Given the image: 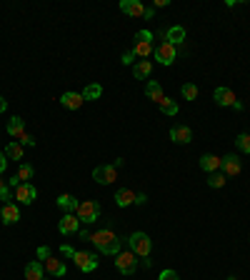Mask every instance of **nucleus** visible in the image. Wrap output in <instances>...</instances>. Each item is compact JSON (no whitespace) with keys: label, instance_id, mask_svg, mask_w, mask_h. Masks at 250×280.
I'll return each instance as SVG.
<instances>
[{"label":"nucleus","instance_id":"2f4dec72","mask_svg":"<svg viewBox=\"0 0 250 280\" xmlns=\"http://www.w3.org/2000/svg\"><path fill=\"white\" fill-rule=\"evenodd\" d=\"M160 110H163V113H165V115H178V103H175V100H170V98H168V100H165V103H163V105H160Z\"/></svg>","mask_w":250,"mask_h":280},{"label":"nucleus","instance_id":"c9c22d12","mask_svg":"<svg viewBox=\"0 0 250 280\" xmlns=\"http://www.w3.org/2000/svg\"><path fill=\"white\" fill-rule=\"evenodd\" d=\"M158 280H180V278H178L175 270H163V273L158 275Z\"/></svg>","mask_w":250,"mask_h":280},{"label":"nucleus","instance_id":"393cba45","mask_svg":"<svg viewBox=\"0 0 250 280\" xmlns=\"http://www.w3.org/2000/svg\"><path fill=\"white\" fill-rule=\"evenodd\" d=\"M100 95H103L100 83H90V85H85V90H83V100H98Z\"/></svg>","mask_w":250,"mask_h":280},{"label":"nucleus","instance_id":"4c0bfd02","mask_svg":"<svg viewBox=\"0 0 250 280\" xmlns=\"http://www.w3.org/2000/svg\"><path fill=\"white\" fill-rule=\"evenodd\" d=\"M60 253H63V258H75V253H78V250H75V248H70V245H63V248H60Z\"/></svg>","mask_w":250,"mask_h":280},{"label":"nucleus","instance_id":"aec40b11","mask_svg":"<svg viewBox=\"0 0 250 280\" xmlns=\"http://www.w3.org/2000/svg\"><path fill=\"white\" fill-rule=\"evenodd\" d=\"M145 93H148V98L153 100V103H158V105H163L165 100V93H163V88H160V83H155V80H150V83L145 85Z\"/></svg>","mask_w":250,"mask_h":280},{"label":"nucleus","instance_id":"7ed1b4c3","mask_svg":"<svg viewBox=\"0 0 250 280\" xmlns=\"http://www.w3.org/2000/svg\"><path fill=\"white\" fill-rule=\"evenodd\" d=\"M128 245H130V250H133L138 258H148L150 250H153V240H150L145 233H133V235L128 238Z\"/></svg>","mask_w":250,"mask_h":280},{"label":"nucleus","instance_id":"58836bf2","mask_svg":"<svg viewBox=\"0 0 250 280\" xmlns=\"http://www.w3.org/2000/svg\"><path fill=\"white\" fill-rule=\"evenodd\" d=\"M145 203H148V195L145 193H138L135 195V205H145Z\"/></svg>","mask_w":250,"mask_h":280},{"label":"nucleus","instance_id":"473e14b6","mask_svg":"<svg viewBox=\"0 0 250 280\" xmlns=\"http://www.w3.org/2000/svg\"><path fill=\"white\" fill-rule=\"evenodd\" d=\"M153 40V33L150 30H138L135 33V43H150Z\"/></svg>","mask_w":250,"mask_h":280},{"label":"nucleus","instance_id":"79ce46f5","mask_svg":"<svg viewBox=\"0 0 250 280\" xmlns=\"http://www.w3.org/2000/svg\"><path fill=\"white\" fill-rule=\"evenodd\" d=\"M170 0H155V8H168Z\"/></svg>","mask_w":250,"mask_h":280},{"label":"nucleus","instance_id":"39448f33","mask_svg":"<svg viewBox=\"0 0 250 280\" xmlns=\"http://www.w3.org/2000/svg\"><path fill=\"white\" fill-rule=\"evenodd\" d=\"M8 135H13L20 145L25 143V145H35V138L33 135H28L25 133V123H23V118H10V123H8Z\"/></svg>","mask_w":250,"mask_h":280},{"label":"nucleus","instance_id":"6ab92c4d","mask_svg":"<svg viewBox=\"0 0 250 280\" xmlns=\"http://www.w3.org/2000/svg\"><path fill=\"white\" fill-rule=\"evenodd\" d=\"M115 203H118L120 208L135 205V193H133L130 188H120V190H115Z\"/></svg>","mask_w":250,"mask_h":280},{"label":"nucleus","instance_id":"2eb2a0df","mask_svg":"<svg viewBox=\"0 0 250 280\" xmlns=\"http://www.w3.org/2000/svg\"><path fill=\"white\" fill-rule=\"evenodd\" d=\"M165 43H170V45L185 43V28L183 25H170L168 30H165Z\"/></svg>","mask_w":250,"mask_h":280},{"label":"nucleus","instance_id":"bb28decb","mask_svg":"<svg viewBox=\"0 0 250 280\" xmlns=\"http://www.w3.org/2000/svg\"><path fill=\"white\" fill-rule=\"evenodd\" d=\"M153 43H135V48H133V53H135V58H140V60H148V55H153Z\"/></svg>","mask_w":250,"mask_h":280},{"label":"nucleus","instance_id":"dca6fc26","mask_svg":"<svg viewBox=\"0 0 250 280\" xmlns=\"http://www.w3.org/2000/svg\"><path fill=\"white\" fill-rule=\"evenodd\" d=\"M0 218H3L5 225H15V223L20 220V208H18L15 203H5L3 210H0Z\"/></svg>","mask_w":250,"mask_h":280},{"label":"nucleus","instance_id":"f704fd0d","mask_svg":"<svg viewBox=\"0 0 250 280\" xmlns=\"http://www.w3.org/2000/svg\"><path fill=\"white\" fill-rule=\"evenodd\" d=\"M138 60H135V53L133 50H125L123 53V65H135Z\"/></svg>","mask_w":250,"mask_h":280},{"label":"nucleus","instance_id":"cd10ccee","mask_svg":"<svg viewBox=\"0 0 250 280\" xmlns=\"http://www.w3.org/2000/svg\"><path fill=\"white\" fill-rule=\"evenodd\" d=\"M180 93H183L185 100H198V85H195V83H185V85L180 88Z\"/></svg>","mask_w":250,"mask_h":280},{"label":"nucleus","instance_id":"20e7f679","mask_svg":"<svg viewBox=\"0 0 250 280\" xmlns=\"http://www.w3.org/2000/svg\"><path fill=\"white\" fill-rule=\"evenodd\" d=\"M115 268L123 273V275H133L135 268H138V255L133 250H120L115 255Z\"/></svg>","mask_w":250,"mask_h":280},{"label":"nucleus","instance_id":"4be33fe9","mask_svg":"<svg viewBox=\"0 0 250 280\" xmlns=\"http://www.w3.org/2000/svg\"><path fill=\"white\" fill-rule=\"evenodd\" d=\"M150 73H153V63H150V60H138V63L133 65V78H138V80L150 78Z\"/></svg>","mask_w":250,"mask_h":280},{"label":"nucleus","instance_id":"49530a36","mask_svg":"<svg viewBox=\"0 0 250 280\" xmlns=\"http://www.w3.org/2000/svg\"><path fill=\"white\" fill-rule=\"evenodd\" d=\"M230 280H235V278H230Z\"/></svg>","mask_w":250,"mask_h":280},{"label":"nucleus","instance_id":"c03bdc74","mask_svg":"<svg viewBox=\"0 0 250 280\" xmlns=\"http://www.w3.org/2000/svg\"><path fill=\"white\" fill-rule=\"evenodd\" d=\"M78 235H80V240H88V238H90L88 230H78Z\"/></svg>","mask_w":250,"mask_h":280},{"label":"nucleus","instance_id":"9d476101","mask_svg":"<svg viewBox=\"0 0 250 280\" xmlns=\"http://www.w3.org/2000/svg\"><path fill=\"white\" fill-rule=\"evenodd\" d=\"M35 195H38V190L30 185V183H20L18 188H15V200L20 205H30L33 200H35Z\"/></svg>","mask_w":250,"mask_h":280},{"label":"nucleus","instance_id":"1a4fd4ad","mask_svg":"<svg viewBox=\"0 0 250 280\" xmlns=\"http://www.w3.org/2000/svg\"><path fill=\"white\" fill-rule=\"evenodd\" d=\"M93 180L100 183V185H110V183L118 180V168L115 165H98L93 170Z\"/></svg>","mask_w":250,"mask_h":280},{"label":"nucleus","instance_id":"b1692460","mask_svg":"<svg viewBox=\"0 0 250 280\" xmlns=\"http://www.w3.org/2000/svg\"><path fill=\"white\" fill-rule=\"evenodd\" d=\"M78 203H80V200L73 198V195H60V198H58V208L65 210V213H75V210H78Z\"/></svg>","mask_w":250,"mask_h":280},{"label":"nucleus","instance_id":"4468645a","mask_svg":"<svg viewBox=\"0 0 250 280\" xmlns=\"http://www.w3.org/2000/svg\"><path fill=\"white\" fill-rule=\"evenodd\" d=\"M213 98H215V103H218L220 108H233V105H235V93H233L230 88H215Z\"/></svg>","mask_w":250,"mask_h":280},{"label":"nucleus","instance_id":"ea45409f","mask_svg":"<svg viewBox=\"0 0 250 280\" xmlns=\"http://www.w3.org/2000/svg\"><path fill=\"white\" fill-rule=\"evenodd\" d=\"M5 168H8V158L5 153H0V173H5Z\"/></svg>","mask_w":250,"mask_h":280},{"label":"nucleus","instance_id":"f257e3e1","mask_svg":"<svg viewBox=\"0 0 250 280\" xmlns=\"http://www.w3.org/2000/svg\"><path fill=\"white\" fill-rule=\"evenodd\" d=\"M90 240L95 243L98 253H103V255H118L123 250V238L115 235L113 230H98L90 235Z\"/></svg>","mask_w":250,"mask_h":280},{"label":"nucleus","instance_id":"37998d69","mask_svg":"<svg viewBox=\"0 0 250 280\" xmlns=\"http://www.w3.org/2000/svg\"><path fill=\"white\" fill-rule=\"evenodd\" d=\"M5 110H8V100L0 95V113H5Z\"/></svg>","mask_w":250,"mask_h":280},{"label":"nucleus","instance_id":"6e6552de","mask_svg":"<svg viewBox=\"0 0 250 280\" xmlns=\"http://www.w3.org/2000/svg\"><path fill=\"white\" fill-rule=\"evenodd\" d=\"M75 265L83 270V273H93L98 268V253H85V250H78L75 253Z\"/></svg>","mask_w":250,"mask_h":280},{"label":"nucleus","instance_id":"0eeeda50","mask_svg":"<svg viewBox=\"0 0 250 280\" xmlns=\"http://www.w3.org/2000/svg\"><path fill=\"white\" fill-rule=\"evenodd\" d=\"M153 55H155V60H158L160 65H173L175 58H178V50H175V45H170V43H163V45H158V48L153 50Z\"/></svg>","mask_w":250,"mask_h":280},{"label":"nucleus","instance_id":"c85d7f7f","mask_svg":"<svg viewBox=\"0 0 250 280\" xmlns=\"http://www.w3.org/2000/svg\"><path fill=\"white\" fill-rule=\"evenodd\" d=\"M33 175H35V168H33V165L23 163V165L18 168V178H20V183H28V180H30Z\"/></svg>","mask_w":250,"mask_h":280},{"label":"nucleus","instance_id":"c756f323","mask_svg":"<svg viewBox=\"0 0 250 280\" xmlns=\"http://www.w3.org/2000/svg\"><path fill=\"white\" fill-rule=\"evenodd\" d=\"M235 145H238L240 153H250V135H248V133H240V135L235 138Z\"/></svg>","mask_w":250,"mask_h":280},{"label":"nucleus","instance_id":"5701e85b","mask_svg":"<svg viewBox=\"0 0 250 280\" xmlns=\"http://www.w3.org/2000/svg\"><path fill=\"white\" fill-rule=\"evenodd\" d=\"M45 270H48L50 275H55V278H63V275H65V263L58 260V258H48V260H45Z\"/></svg>","mask_w":250,"mask_h":280},{"label":"nucleus","instance_id":"a18cd8bd","mask_svg":"<svg viewBox=\"0 0 250 280\" xmlns=\"http://www.w3.org/2000/svg\"><path fill=\"white\" fill-rule=\"evenodd\" d=\"M243 108H245V105H243V103H240V100H235V105H233V110H238V113H240V110H243Z\"/></svg>","mask_w":250,"mask_h":280},{"label":"nucleus","instance_id":"ddd939ff","mask_svg":"<svg viewBox=\"0 0 250 280\" xmlns=\"http://www.w3.org/2000/svg\"><path fill=\"white\" fill-rule=\"evenodd\" d=\"M120 10L125 15H133V18H143L145 15V5L140 0H120Z\"/></svg>","mask_w":250,"mask_h":280},{"label":"nucleus","instance_id":"e433bc0d","mask_svg":"<svg viewBox=\"0 0 250 280\" xmlns=\"http://www.w3.org/2000/svg\"><path fill=\"white\" fill-rule=\"evenodd\" d=\"M38 258H40V260H48V258H50V248H48V245H40V248H38Z\"/></svg>","mask_w":250,"mask_h":280},{"label":"nucleus","instance_id":"a878e982","mask_svg":"<svg viewBox=\"0 0 250 280\" xmlns=\"http://www.w3.org/2000/svg\"><path fill=\"white\" fill-rule=\"evenodd\" d=\"M5 158H10V160H23V145H20L18 140L8 143V145H5Z\"/></svg>","mask_w":250,"mask_h":280},{"label":"nucleus","instance_id":"9b49d317","mask_svg":"<svg viewBox=\"0 0 250 280\" xmlns=\"http://www.w3.org/2000/svg\"><path fill=\"white\" fill-rule=\"evenodd\" d=\"M58 230H60L63 235H73V233H78V230H80V220H78V215L65 213V215L60 218V223H58Z\"/></svg>","mask_w":250,"mask_h":280},{"label":"nucleus","instance_id":"f03ea898","mask_svg":"<svg viewBox=\"0 0 250 280\" xmlns=\"http://www.w3.org/2000/svg\"><path fill=\"white\" fill-rule=\"evenodd\" d=\"M75 215H78L80 223H85V225L88 223H95L100 218V203H98V200H80Z\"/></svg>","mask_w":250,"mask_h":280},{"label":"nucleus","instance_id":"a211bd4d","mask_svg":"<svg viewBox=\"0 0 250 280\" xmlns=\"http://www.w3.org/2000/svg\"><path fill=\"white\" fill-rule=\"evenodd\" d=\"M83 103H85V100H83V93H73L70 90V93H63L60 95V105L68 108V110H78Z\"/></svg>","mask_w":250,"mask_h":280},{"label":"nucleus","instance_id":"412c9836","mask_svg":"<svg viewBox=\"0 0 250 280\" xmlns=\"http://www.w3.org/2000/svg\"><path fill=\"white\" fill-rule=\"evenodd\" d=\"M25 280H45L43 275V263L40 260H30L25 265Z\"/></svg>","mask_w":250,"mask_h":280},{"label":"nucleus","instance_id":"72a5a7b5","mask_svg":"<svg viewBox=\"0 0 250 280\" xmlns=\"http://www.w3.org/2000/svg\"><path fill=\"white\" fill-rule=\"evenodd\" d=\"M0 200H3V203H5V200H10V188H8V183L3 178H0Z\"/></svg>","mask_w":250,"mask_h":280},{"label":"nucleus","instance_id":"f8f14e48","mask_svg":"<svg viewBox=\"0 0 250 280\" xmlns=\"http://www.w3.org/2000/svg\"><path fill=\"white\" fill-rule=\"evenodd\" d=\"M170 140L178 143V145H188L193 140V130L188 125H173L170 128Z\"/></svg>","mask_w":250,"mask_h":280},{"label":"nucleus","instance_id":"a19ab883","mask_svg":"<svg viewBox=\"0 0 250 280\" xmlns=\"http://www.w3.org/2000/svg\"><path fill=\"white\" fill-rule=\"evenodd\" d=\"M18 185H20V178H18V175H13V178L8 180V188H18Z\"/></svg>","mask_w":250,"mask_h":280},{"label":"nucleus","instance_id":"7c9ffc66","mask_svg":"<svg viewBox=\"0 0 250 280\" xmlns=\"http://www.w3.org/2000/svg\"><path fill=\"white\" fill-rule=\"evenodd\" d=\"M208 185H210V188H223L225 185V175L218 170V173H210V175H208Z\"/></svg>","mask_w":250,"mask_h":280},{"label":"nucleus","instance_id":"423d86ee","mask_svg":"<svg viewBox=\"0 0 250 280\" xmlns=\"http://www.w3.org/2000/svg\"><path fill=\"white\" fill-rule=\"evenodd\" d=\"M240 170H243V160H240V155L230 153V155H225V158H223L220 173H223L225 178H235V175H240Z\"/></svg>","mask_w":250,"mask_h":280},{"label":"nucleus","instance_id":"f3484780","mask_svg":"<svg viewBox=\"0 0 250 280\" xmlns=\"http://www.w3.org/2000/svg\"><path fill=\"white\" fill-rule=\"evenodd\" d=\"M220 165H223V158H218V155H203L200 158V170L203 173H218Z\"/></svg>","mask_w":250,"mask_h":280}]
</instances>
